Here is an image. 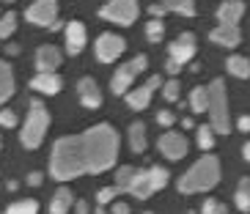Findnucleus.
I'll use <instances>...</instances> for the list:
<instances>
[{"mask_svg":"<svg viewBox=\"0 0 250 214\" xmlns=\"http://www.w3.org/2000/svg\"><path fill=\"white\" fill-rule=\"evenodd\" d=\"M118 159V132L107 121L85 129L83 135L58 137L50 154V176L72 181L83 173H104Z\"/></svg>","mask_w":250,"mask_h":214,"instance_id":"1","label":"nucleus"},{"mask_svg":"<svg viewBox=\"0 0 250 214\" xmlns=\"http://www.w3.org/2000/svg\"><path fill=\"white\" fill-rule=\"evenodd\" d=\"M220 181V159L214 154H204L198 162L192 165L187 173L176 181L182 195H192V192H206Z\"/></svg>","mask_w":250,"mask_h":214,"instance_id":"2","label":"nucleus"},{"mask_svg":"<svg viewBox=\"0 0 250 214\" xmlns=\"http://www.w3.org/2000/svg\"><path fill=\"white\" fill-rule=\"evenodd\" d=\"M28 104H30V110H28L22 132H20V140H22L25 148H39L42 140H44L47 129H50V113H47V107L39 99H30Z\"/></svg>","mask_w":250,"mask_h":214,"instance_id":"3","label":"nucleus"},{"mask_svg":"<svg viewBox=\"0 0 250 214\" xmlns=\"http://www.w3.org/2000/svg\"><path fill=\"white\" fill-rule=\"evenodd\" d=\"M209 124L217 135L231 132V118H228V96H226V82L214 80L209 82Z\"/></svg>","mask_w":250,"mask_h":214,"instance_id":"4","label":"nucleus"},{"mask_svg":"<svg viewBox=\"0 0 250 214\" xmlns=\"http://www.w3.org/2000/svg\"><path fill=\"white\" fill-rule=\"evenodd\" d=\"M168 170L162 168V165H151V168L146 170H138V176H135L132 187H129V192H132L135 198L146 200L148 195H154V192H160L162 187L168 184Z\"/></svg>","mask_w":250,"mask_h":214,"instance_id":"5","label":"nucleus"},{"mask_svg":"<svg viewBox=\"0 0 250 214\" xmlns=\"http://www.w3.org/2000/svg\"><path fill=\"white\" fill-rule=\"evenodd\" d=\"M138 14H140L138 0H110V3H104V6L99 8V17H102V19L124 25V28H129V25L138 19Z\"/></svg>","mask_w":250,"mask_h":214,"instance_id":"6","label":"nucleus"},{"mask_svg":"<svg viewBox=\"0 0 250 214\" xmlns=\"http://www.w3.org/2000/svg\"><path fill=\"white\" fill-rule=\"evenodd\" d=\"M55 17H58V0H36L25 11V19L33 25H42V28H52L58 22Z\"/></svg>","mask_w":250,"mask_h":214,"instance_id":"7","label":"nucleus"},{"mask_svg":"<svg viewBox=\"0 0 250 214\" xmlns=\"http://www.w3.org/2000/svg\"><path fill=\"white\" fill-rule=\"evenodd\" d=\"M162 85V77L160 74H151L140 88H135V91H129L126 94V104L132 107V110H146L148 104H151V96H154V91Z\"/></svg>","mask_w":250,"mask_h":214,"instance_id":"8","label":"nucleus"},{"mask_svg":"<svg viewBox=\"0 0 250 214\" xmlns=\"http://www.w3.org/2000/svg\"><path fill=\"white\" fill-rule=\"evenodd\" d=\"M124 39L118 36V33H102V36L96 39V60H102V63H113V60L124 52Z\"/></svg>","mask_w":250,"mask_h":214,"instance_id":"9","label":"nucleus"},{"mask_svg":"<svg viewBox=\"0 0 250 214\" xmlns=\"http://www.w3.org/2000/svg\"><path fill=\"white\" fill-rule=\"evenodd\" d=\"M157 148L162 151L165 159H173V162H176V159H182V156L187 154V137H184L182 132H165L160 140H157Z\"/></svg>","mask_w":250,"mask_h":214,"instance_id":"10","label":"nucleus"},{"mask_svg":"<svg viewBox=\"0 0 250 214\" xmlns=\"http://www.w3.org/2000/svg\"><path fill=\"white\" fill-rule=\"evenodd\" d=\"M195 50H198V47H195V36L184 30L179 39H173V41H170L168 55H170L173 60H179V63L184 66V60H192V58H195Z\"/></svg>","mask_w":250,"mask_h":214,"instance_id":"11","label":"nucleus"},{"mask_svg":"<svg viewBox=\"0 0 250 214\" xmlns=\"http://www.w3.org/2000/svg\"><path fill=\"white\" fill-rule=\"evenodd\" d=\"M61 66V50L52 44H44L36 50V69L39 74H52Z\"/></svg>","mask_w":250,"mask_h":214,"instance_id":"12","label":"nucleus"},{"mask_svg":"<svg viewBox=\"0 0 250 214\" xmlns=\"http://www.w3.org/2000/svg\"><path fill=\"white\" fill-rule=\"evenodd\" d=\"M77 94H80V102L85 104L88 110H96V107L102 104V91H99L94 77H83V80L77 82Z\"/></svg>","mask_w":250,"mask_h":214,"instance_id":"13","label":"nucleus"},{"mask_svg":"<svg viewBox=\"0 0 250 214\" xmlns=\"http://www.w3.org/2000/svg\"><path fill=\"white\" fill-rule=\"evenodd\" d=\"M138 77V72L132 69V63H124V66H118L116 74H113V80H110V91L116 96H124L129 94V82Z\"/></svg>","mask_w":250,"mask_h":214,"instance_id":"14","label":"nucleus"},{"mask_svg":"<svg viewBox=\"0 0 250 214\" xmlns=\"http://www.w3.org/2000/svg\"><path fill=\"white\" fill-rule=\"evenodd\" d=\"M209 39L220 47H236L242 41V33H239V25H217V28L209 33Z\"/></svg>","mask_w":250,"mask_h":214,"instance_id":"15","label":"nucleus"},{"mask_svg":"<svg viewBox=\"0 0 250 214\" xmlns=\"http://www.w3.org/2000/svg\"><path fill=\"white\" fill-rule=\"evenodd\" d=\"M83 47H85V25L69 22L66 25V52L69 55H80Z\"/></svg>","mask_w":250,"mask_h":214,"instance_id":"16","label":"nucleus"},{"mask_svg":"<svg viewBox=\"0 0 250 214\" xmlns=\"http://www.w3.org/2000/svg\"><path fill=\"white\" fill-rule=\"evenodd\" d=\"M242 14H245V3L242 0H226V3L217 8V19H220V25H239Z\"/></svg>","mask_w":250,"mask_h":214,"instance_id":"17","label":"nucleus"},{"mask_svg":"<svg viewBox=\"0 0 250 214\" xmlns=\"http://www.w3.org/2000/svg\"><path fill=\"white\" fill-rule=\"evenodd\" d=\"M30 88L42 91V94H47V96H52V94H58V91L63 88V80H61L55 72H52V74H36V77L30 80Z\"/></svg>","mask_w":250,"mask_h":214,"instance_id":"18","label":"nucleus"},{"mask_svg":"<svg viewBox=\"0 0 250 214\" xmlns=\"http://www.w3.org/2000/svg\"><path fill=\"white\" fill-rule=\"evenodd\" d=\"M74 195L72 190H66V187H61V190H55V195H52L50 200V214H69V209H74Z\"/></svg>","mask_w":250,"mask_h":214,"instance_id":"19","label":"nucleus"},{"mask_svg":"<svg viewBox=\"0 0 250 214\" xmlns=\"http://www.w3.org/2000/svg\"><path fill=\"white\" fill-rule=\"evenodd\" d=\"M11 94H14V72L6 60H0V104L8 102Z\"/></svg>","mask_w":250,"mask_h":214,"instance_id":"20","label":"nucleus"},{"mask_svg":"<svg viewBox=\"0 0 250 214\" xmlns=\"http://www.w3.org/2000/svg\"><path fill=\"white\" fill-rule=\"evenodd\" d=\"M129 148H132L135 154H143L146 151V124L143 121L129 124Z\"/></svg>","mask_w":250,"mask_h":214,"instance_id":"21","label":"nucleus"},{"mask_svg":"<svg viewBox=\"0 0 250 214\" xmlns=\"http://www.w3.org/2000/svg\"><path fill=\"white\" fill-rule=\"evenodd\" d=\"M190 110L192 113H209V88L195 85L190 94Z\"/></svg>","mask_w":250,"mask_h":214,"instance_id":"22","label":"nucleus"},{"mask_svg":"<svg viewBox=\"0 0 250 214\" xmlns=\"http://www.w3.org/2000/svg\"><path fill=\"white\" fill-rule=\"evenodd\" d=\"M228 72L234 74V77H239V80H248L250 77V60L242 58V55H231V58L226 60Z\"/></svg>","mask_w":250,"mask_h":214,"instance_id":"23","label":"nucleus"},{"mask_svg":"<svg viewBox=\"0 0 250 214\" xmlns=\"http://www.w3.org/2000/svg\"><path fill=\"white\" fill-rule=\"evenodd\" d=\"M135 176H138V170L129 168V165H126V168H118V170H116V184H113V187H116L118 192H129Z\"/></svg>","mask_w":250,"mask_h":214,"instance_id":"24","label":"nucleus"},{"mask_svg":"<svg viewBox=\"0 0 250 214\" xmlns=\"http://www.w3.org/2000/svg\"><path fill=\"white\" fill-rule=\"evenodd\" d=\"M168 11H179L184 17H195V3L192 0H160Z\"/></svg>","mask_w":250,"mask_h":214,"instance_id":"25","label":"nucleus"},{"mask_svg":"<svg viewBox=\"0 0 250 214\" xmlns=\"http://www.w3.org/2000/svg\"><path fill=\"white\" fill-rule=\"evenodd\" d=\"M234 200H236V206H239V212H250V178H242V181H239Z\"/></svg>","mask_w":250,"mask_h":214,"instance_id":"26","label":"nucleus"},{"mask_svg":"<svg viewBox=\"0 0 250 214\" xmlns=\"http://www.w3.org/2000/svg\"><path fill=\"white\" fill-rule=\"evenodd\" d=\"M39 212V203L33 198H25V200H17L6 209V214H36Z\"/></svg>","mask_w":250,"mask_h":214,"instance_id":"27","label":"nucleus"},{"mask_svg":"<svg viewBox=\"0 0 250 214\" xmlns=\"http://www.w3.org/2000/svg\"><path fill=\"white\" fill-rule=\"evenodd\" d=\"M198 148H204V151H209V148L214 146V129H212V124H204V126H198Z\"/></svg>","mask_w":250,"mask_h":214,"instance_id":"28","label":"nucleus"},{"mask_svg":"<svg viewBox=\"0 0 250 214\" xmlns=\"http://www.w3.org/2000/svg\"><path fill=\"white\" fill-rule=\"evenodd\" d=\"M17 28V14H3L0 17V39H8Z\"/></svg>","mask_w":250,"mask_h":214,"instance_id":"29","label":"nucleus"},{"mask_svg":"<svg viewBox=\"0 0 250 214\" xmlns=\"http://www.w3.org/2000/svg\"><path fill=\"white\" fill-rule=\"evenodd\" d=\"M162 33H165V25H162V19H148V25H146L148 41H160Z\"/></svg>","mask_w":250,"mask_h":214,"instance_id":"30","label":"nucleus"},{"mask_svg":"<svg viewBox=\"0 0 250 214\" xmlns=\"http://www.w3.org/2000/svg\"><path fill=\"white\" fill-rule=\"evenodd\" d=\"M179 94H182V85H179L176 80L165 82V88H162V96H165V102H176Z\"/></svg>","mask_w":250,"mask_h":214,"instance_id":"31","label":"nucleus"},{"mask_svg":"<svg viewBox=\"0 0 250 214\" xmlns=\"http://www.w3.org/2000/svg\"><path fill=\"white\" fill-rule=\"evenodd\" d=\"M204 214H228V209L223 206L220 200H214V198H206L204 200V209H201Z\"/></svg>","mask_w":250,"mask_h":214,"instance_id":"32","label":"nucleus"},{"mask_svg":"<svg viewBox=\"0 0 250 214\" xmlns=\"http://www.w3.org/2000/svg\"><path fill=\"white\" fill-rule=\"evenodd\" d=\"M116 187H102V190L96 192V200H99V206H104V203H110L113 198H116Z\"/></svg>","mask_w":250,"mask_h":214,"instance_id":"33","label":"nucleus"},{"mask_svg":"<svg viewBox=\"0 0 250 214\" xmlns=\"http://www.w3.org/2000/svg\"><path fill=\"white\" fill-rule=\"evenodd\" d=\"M0 126H17V116H14V110H0Z\"/></svg>","mask_w":250,"mask_h":214,"instance_id":"34","label":"nucleus"},{"mask_svg":"<svg viewBox=\"0 0 250 214\" xmlns=\"http://www.w3.org/2000/svg\"><path fill=\"white\" fill-rule=\"evenodd\" d=\"M173 121H176V116H173L170 110H160V113H157V124H160V126H173Z\"/></svg>","mask_w":250,"mask_h":214,"instance_id":"35","label":"nucleus"},{"mask_svg":"<svg viewBox=\"0 0 250 214\" xmlns=\"http://www.w3.org/2000/svg\"><path fill=\"white\" fill-rule=\"evenodd\" d=\"M129 63H132V69L140 74V72H146V66H148V58H146V55H135V58L129 60Z\"/></svg>","mask_w":250,"mask_h":214,"instance_id":"36","label":"nucleus"},{"mask_svg":"<svg viewBox=\"0 0 250 214\" xmlns=\"http://www.w3.org/2000/svg\"><path fill=\"white\" fill-rule=\"evenodd\" d=\"M165 11H168V8L162 6V3H151V6H148V14L154 17V19H160V17L165 14Z\"/></svg>","mask_w":250,"mask_h":214,"instance_id":"37","label":"nucleus"},{"mask_svg":"<svg viewBox=\"0 0 250 214\" xmlns=\"http://www.w3.org/2000/svg\"><path fill=\"white\" fill-rule=\"evenodd\" d=\"M165 69H168V74H170V77H173V74H179V72H182V63H179V60H173V58H170L168 63H165Z\"/></svg>","mask_w":250,"mask_h":214,"instance_id":"38","label":"nucleus"},{"mask_svg":"<svg viewBox=\"0 0 250 214\" xmlns=\"http://www.w3.org/2000/svg\"><path fill=\"white\" fill-rule=\"evenodd\" d=\"M113 214H132V212H129V203H124V200L113 203Z\"/></svg>","mask_w":250,"mask_h":214,"instance_id":"39","label":"nucleus"},{"mask_svg":"<svg viewBox=\"0 0 250 214\" xmlns=\"http://www.w3.org/2000/svg\"><path fill=\"white\" fill-rule=\"evenodd\" d=\"M74 214H91V206L85 200H77V203H74Z\"/></svg>","mask_w":250,"mask_h":214,"instance_id":"40","label":"nucleus"},{"mask_svg":"<svg viewBox=\"0 0 250 214\" xmlns=\"http://www.w3.org/2000/svg\"><path fill=\"white\" fill-rule=\"evenodd\" d=\"M28 184H30V187H39V184H42V173H39V170L28 173Z\"/></svg>","mask_w":250,"mask_h":214,"instance_id":"41","label":"nucleus"},{"mask_svg":"<svg viewBox=\"0 0 250 214\" xmlns=\"http://www.w3.org/2000/svg\"><path fill=\"white\" fill-rule=\"evenodd\" d=\"M236 126H239V132H250V116H242Z\"/></svg>","mask_w":250,"mask_h":214,"instance_id":"42","label":"nucleus"},{"mask_svg":"<svg viewBox=\"0 0 250 214\" xmlns=\"http://www.w3.org/2000/svg\"><path fill=\"white\" fill-rule=\"evenodd\" d=\"M242 156L250 162V143H245V146H242Z\"/></svg>","mask_w":250,"mask_h":214,"instance_id":"43","label":"nucleus"},{"mask_svg":"<svg viewBox=\"0 0 250 214\" xmlns=\"http://www.w3.org/2000/svg\"><path fill=\"white\" fill-rule=\"evenodd\" d=\"M182 126H184V129H192L195 124H192V118H182Z\"/></svg>","mask_w":250,"mask_h":214,"instance_id":"44","label":"nucleus"},{"mask_svg":"<svg viewBox=\"0 0 250 214\" xmlns=\"http://www.w3.org/2000/svg\"><path fill=\"white\" fill-rule=\"evenodd\" d=\"M0 3H14V0H0Z\"/></svg>","mask_w":250,"mask_h":214,"instance_id":"45","label":"nucleus"},{"mask_svg":"<svg viewBox=\"0 0 250 214\" xmlns=\"http://www.w3.org/2000/svg\"><path fill=\"white\" fill-rule=\"evenodd\" d=\"M0 146H3V140H0Z\"/></svg>","mask_w":250,"mask_h":214,"instance_id":"46","label":"nucleus"},{"mask_svg":"<svg viewBox=\"0 0 250 214\" xmlns=\"http://www.w3.org/2000/svg\"><path fill=\"white\" fill-rule=\"evenodd\" d=\"M146 214H151V212H146Z\"/></svg>","mask_w":250,"mask_h":214,"instance_id":"47","label":"nucleus"},{"mask_svg":"<svg viewBox=\"0 0 250 214\" xmlns=\"http://www.w3.org/2000/svg\"><path fill=\"white\" fill-rule=\"evenodd\" d=\"M0 17H3V14H0Z\"/></svg>","mask_w":250,"mask_h":214,"instance_id":"48","label":"nucleus"}]
</instances>
